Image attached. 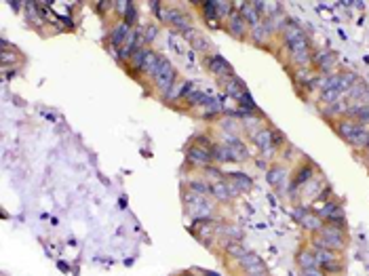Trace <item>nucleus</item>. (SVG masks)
<instances>
[{
  "label": "nucleus",
  "mask_w": 369,
  "mask_h": 276,
  "mask_svg": "<svg viewBox=\"0 0 369 276\" xmlns=\"http://www.w3.org/2000/svg\"><path fill=\"white\" fill-rule=\"evenodd\" d=\"M317 249H344L346 247V238H344V230L336 226H323L319 230V238L314 241Z\"/></svg>",
  "instance_id": "nucleus-1"
},
{
  "label": "nucleus",
  "mask_w": 369,
  "mask_h": 276,
  "mask_svg": "<svg viewBox=\"0 0 369 276\" xmlns=\"http://www.w3.org/2000/svg\"><path fill=\"white\" fill-rule=\"evenodd\" d=\"M152 9H154V13H156L163 21L171 23V26H175L177 30H182L184 34L188 30H192V19H190L184 11H180V9H163L161 3H152Z\"/></svg>",
  "instance_id": "nucleus-2"
},
{
  "label": "nucleus",
  "mask_w": 369,
  "mask_h": 276,
  "mask_svg": "<svg viewBox=\"0 0 369 276\" xmlns=\"http://www.w3.org/2000/svg\"><path fill=\"white\" fill-rule=\"evenodd\" d=\"M211 150H213V148H209L207 137H200L196 146L188 150V160L192 162V164H198V167H207V162L213 160Z\"/></svg>",
  "instance_id": "nucleus-3"
},
{
  "label": "nucleus",
  "mask_w": 369,
  "mask_h": 276,
  "mask_svg": "<svg viewBox=\"0 0 369 276\" xmlns=\"http://www.w3.org/2000/svg\"><path fill=\"white\" fill-rule=\"evenodd\" d=\"M186 205L194 217L205 219L211 215V205L200 194H196V192H186Z\"/></svg>",
  "instance_id": "nucleus-4"
},
{
  "label": "nucleus",
  "mask_w": 369,
  "mask_h": 276,
  "mask_svg": "<svg viewBox=\"0 0 369 276\" xmlns=\"http://www.w3.org/2000/svg\"><path fill=\"white\" fill-rule=\"evenodd\" d=\"M287 46H289L291 57H293L295 64L306 66L308 62H310V51H308V40H306L304 34L297 36V38H293V40H287Z\"/></svg>",
  "instance_id": "nucleus-5"
},
{
  "label": "nucleus",
  "mask_w": 369,
  "mask_h": 276,
  "mask_svg": "<svg viewBox=\"0 0 369 276\" xmlns=\"http://www.w3.org/2000/svg\"><path fill=\"white\" fill-rule=\"evenodd\" d=\"M314 257H317V266L321 270H325V272H340L342 270V266L336 259V251H331V249H317Z\"/></svg>",
  "instance_id": "nucleus-6"
},
{
  "label": "nucleus",
  "mask_w": 369,
  "mask_h": 276,
  "mask_svg": "<svg viewBox=\"0 0 369 276\" xmlns=\"http://www.w3.org/2000/svg\"><path fill=\"white\" fill-rule=\"evenodd\" d=\"M173 80H175V70H173L171 64L165 59L163 66H161V70H159V74L154 76V82H156V87L167 95V93L173 89Z\"/></svg>",
  "instance_id": "nucleus-7"
},
{
  "label": "nucleus",
  "mask_w": 369,
  "mask_h": 276,
  "mask_svg": "<svg viewBox=\"0 0 369 276\" xmlns=\"http://www.w3.org/2000/svg\"><path fill=\"white\" fill-rule=\"evenodd\" d=\"M207 68L213 72V74H218V76L234 78V70H232V66L226 62L222 55H213V57H209V59H207Z\"/></svg>",
  "instance_id": "nucleus-8"
},
{
  "label": "nucleus",
  "mask_w": 369,
  "mask_h": 276,
  "mask_svg": "<svg viewBox=\"0 0 369 276\" xmlns=\"http://www.w3.org/2000/svg\"><path fill=\"white\" fill-rule=\"evenodd\" d=\"M241 261V266H243V270L247 272V274H255V272H266V266H264V261H261L255 253H247L239 259Z\"/></svg>",
  "instance_id": "nucleus-9"
},
{
  "label": "nucleus",
  "mask_w": 369,
  "mask_h": 276,
  "mask_svg": "<svg viewBox=\"0 0 369 276\" xmlns=\"http://www.w3.org/2000/svg\"><path fill=\"white\" fill-rule=\"evenodd\" d=\"M241 17L245 19L247 26L257 28V26H259V11H257L255 3H245V5L241 7Z\"/></svg>",
  "instance_id": "nucleus-10"
},
{
  "label": "nucleus",
  "mask_w": 369,
  "mask_h": 276,
  "mask_svg": "<svg viewBox=\"0 0 369 276\" xmlns=\"http://www.w3.org/2000/svg\"><path fill=\"white\" fill-rule=\"evenodd\" d=\"M209 190L213 192V196H216L218 200H230V198L236 194V190H234L230 184H226V182H216V184H211Z\"/></svg>",
  "instance_id": "nucleus-11"
},
{
  "label": "nucleus",
  "mask_w": 369,
  "mask_h": 276,
  "mask_svg": "<svg viewBox=\"0 0 369 276\" xmlns=\"http://www.w3.org/2000/svg\"><path fill=\"white\" fill-rule=\"evenodd\" d=\"M163 62H165V57H163V55H156V53L148 51V57H146V62H144V68H141V72H146V74H150V76H156V74H159V70H161V66H163Z\"/></svg>",
  "instance_id": "nucleus-12"
},
{
  "label": "nucleus",
  "mask_w": 369,
  "mask_h": 276,
  "mask_svg": "<svg viewBox=\"0 0 369 276\" xmlns=\"http://www.w3.org/2000/svg\"><path fill=\"white\" fill-rule=\"evenodd\" d=\"M129 34H131V28L127 26L125 21L116 23V28H114V30H112V34H110V42H112L114 46H123V44H125V40L129 38Z\"/></svg>",
  "instance_id": "nucleus-13"
},
{
  "label": "nucleus",
  "mask_w": 369,
  "mask_h": 276,
  "mask_svg": "<svg viewBox=\"0 0 369 276\" xmlns=\"http://www.w3.org/2000/svg\"><path fill=\"white\" fill-rule=\"evenodd\" d=\"M228 30H230V34H234L236 38H245V30H247V23H245V19L241 17V13H232L230 17H228Z\"/></svg>",
  "instance_id": "nucleus-14"
},
{
  "label": "nucleus",
  "mask_w": 369,
  "mask_h": 276,
  "mask_svg": "<svg viewBox=\"0 0 369 276\" xmlns=\"http://www.w3.org/2000/svg\"><path fill=\"white\" fill-rule=\"evenodd\" d=\"M228 179H230V186H232L236 192H247V190H251V186H253L251 177H247V175H243V173H230Z\"/></svg>",
  "instance_id": "nucleus-15"
},
{
  "label": "nucleus",
  "mask_w": 369,
  "mask_h": 276,
  "mask_svg": "<svg viewBox=\"0 0 369 276\" xmlns=\"http://www.w3.org/2000/svg\"><path fill=\"white\" fill-rule=\"evenodd\" d=\"M211 154H213V160H218V162H230V160H234L232 150H230L228 143H220V146H213Z\"/></svg>",
  "instance_id": "nucleus-16"
},
{
  "label": "nucleus",
  "mask_w": 369,
  "mask_h": 276,
  "mask_svg": "<svg viewBox=\"0 0 369 276\" xmlns=\"http://www.w3.org/2000/svg\"><path fill=\"white\" fill-rule=\"evenodd\" d=\"M224 85H226V89H228V95H232V97H236V99H241L243 95H247L245 85H243V82L236 78V76H234V78H228V80L224 82Z\"/></svg>",
  "instance_id": "nucleus-17"
},
{
  "label": "nucleus",
  "mask_w": 369,
  "mask_h": 276,
  "mask_svg": "<svg viewBox=\"0 0 369 276\" xmlns=\"http://www.w3.org/2000/svg\"><path fill=\"white\" fill-rule=\"evenodd\" d=\"M297 217L302 219V226L304 228H308V230H321V219H319V215H312V213H308V211H297Z\"/></svg>",
  "instance_id": "nucleus-18"
},
{
  "label": "nucleus",
  "mask_w": 369,
  "mask_h": 276,
  "mask_svg": "<svg viewBox=\"0 0 369 276\" xmlns=\"http://www.w3.org/2000/svg\"><path fill=\"white\" fill-rule=\"evenodd\" d=\"M285 177H287V173H285L283 167H272V169L268 171V182L275 188H283L285 186Z\"/></svg>",
  "instance_id": "nucleus-19"
},
{
  "label": "nucleus",
  "mask_w": 369,
  "mask_h": 276,
  "mask_svg": "<svg viewBox=\"0 0 369 276\" xmlns=\"http://www.w3.org/2000/svg\"><path fill=\"white\" fill-rule=\"evenodd\" d=\"M253 141L257 143V148L268 150V148L272 146V131H270V129H261V131H257V133L253 135Z\"/></svg>",
  "instance_id": "nucleus-20"
},
{
  "label": "nucleus",
  "mask_w": 369,
  "mask_h": 276,
  "mask_svg": "<svg viewBox=\"0 0 369 276\" xmlns=\"http://www.w3.org/2000/svg\"><path fill=\"white\" fill-rule=\"evenodd\" d=\"M346 114H348V116H352V118H356L359 123H369V105H367V103H365V105H354V107H348Z\"/></svg>",
  "instance_id": "nucleus-21"
},
{
  "label": "nucleus",
  "mask_w": 369,
  "mask_h": 276,
  "mask_svg": "<svg viewBox=\"0 0 369 276\" xmlns=\"http://www.w3.org/2000/svg\"><path fill=\"white\" fill-rule=\"evenodd\" d=\"M228 146H230V150H232L234 160H247L249 152H247V148L243 146V141H239V139H230Z\"/></svg>",
  "instance_id": "nucleus-22"
},
{
  "label": "nucleus",
  "mask_w": 369,
  "mask_h": 276,
  "mask_svg": "<svg viewBox=\"0 0 369 276\" xmlns=\"http://www.w3.org/2000/svg\"><path fill=\"white\" fill-rule=\"evenodd\" d=\"M297 263H300L302 270L319 268V266H317V257H314V253H310V251H302V253L297 255Z\"/></svg>",
  "instance_id": "nucleus-23"
},
{
  "label": "nucleus",
  "mask_w": 369,
  "mask_h": 276,
  "mask_svg": "<svg viewBox=\"0 0 369 276\" xmlns=\"http://www.w3.org/2000/svg\"><path fill=\"white\" fill-rule=\"evenodd\" d=\"M348 143H350V146H367V143H369V131H365L363 127H359L352 133V137L348 139Z\"/></svg>",
  "instance_id": "nucleus-24"
},
{
  "label": "nucleus",
  "mask_w": 369,
  "mask_h": 276,
  "mask_svg": "<svg viewBox=\"0 0 369 276\" xmlns=\"http://www.w3.org/2000/svg\"><path fill=\"white\" fill-rule=\"evenodd\" d=\"M361 125H356V123H350V121H342V123H338V133H340V137H344V139H350L352 137V133L356 129H359Z\"/></svg>",
  "instance_id": "nucleus-25"
},
{
  "label": "nucleus",
  "mask_w": 369,
  "mask_h": 276,
  "mask_svg": "<svg viewBox=\"0 0 369 276\" xmlns=\"http://www.w3.org/2000/svg\"><path fill=\"white\" fill-rule=\"evenodd\" d=\"M186 38H194V40H192V44L196 46V49H200V51L209 49V42H207V38H205L203 34H196L194 30H188V32H186Z\"/></svg>",
  "instance_id": "nucleus-26"
},
{
  "label": "nucleus",
  "mask_w": 369,
  "mask_h": 276,
  "mask_svg": "<svg viewBox=\"0 0 369 276\" xmlns=\"http://www.w3.org/2000/svg\"><path fill=\"white\" fill-rule=\"evenodd\" d=\"M251 36H253V40H255V42H259V44H261V42H266V40H268L270 30H268L266 26H261V23H259L257 28H253V30H251Z\"/></svg>",
  "instance_id": "nucleus-27"
},
{
  "label": "nucleus",
  "mask_w": 369,
  "mask_h": 276,
  "mask_svg": "<svg viewBox=\"0 0 369 276\" xmlns=\"http://www.w3.org/2000/svg\"><path fill=\"white\" fill-rule=\"evenodd\" d=\"M146 57H148V49H139V51H135L133 55H131V64H133V68L141 70V68H144Z\"/></svg>",
  "instance_id": "nucleus-28"
},
{
  "label": "nucleus",
  "mask_w": 369,
  "mask_h": 276,
  "mask_svg": "<svg viewBox=\"0 0 369 276\" xmlns=\"http://www.w3.org/2000/svg\"><path fill=\"white\" fill-rule=\"evenodd\" d=\"M333 62H336V57H333L331 53H321V55H317V64H319L321 70H329Z\"/></svg>",
  "instance_id": "nucleus-29"
},
{
  "label": "nucleus",
  "mask_w": 369,
  "mask_h": 276,
  "mask_svg": "<svg viewBox=\"0 0 369 276\" xmlns=\"http://www.w3.org/2000/svg\"><path fill=\"white\" fill-rule=\"evenodd\" d=\"M135 19H137V9H135V5L133 3H129V7H127V13H125V23L131 28L135 23Z\"/></svg>",
  "instance_id": "nucleus-30"
},
{
  "label": "nucleus",
  "mask_w": 369,
  "mask_h": 276,
  "mask_svg": "<svg viewBox=\"0 0 369 276\" xmlns=\"http://www.w3.org/2000/svg\"><path fill=\"white\" fill-rule=\"evenodd\" d=\"M228 253H230V255H234L236 259H241V257L247 253V251H245L239 243H230V245H228Z\"/></svg>",
  "instance_id": "nucleus-31"
},
{
  "label": "nucleus",
  "mask_w": 369,
  "mask_h": 276,
  "mask_svg": "<svg viewBox=\"0 0 369 276\" xmlns=\"http://www.w3.org/2000/svg\"><path fill=\"white\" fill-rule=\"evenodd\" d=\"M190 190H194L196 194L205 196V194H207V190H209V186H207V184H203V182H190Z\"/></svg>",
  "instance_id": "nucleus-32"
},
{
  "label": "nucleus",
  "mask_w": 369,
  "mask_h": 276,
  "mask_svg": "<svg viewBox=\"0 0 369 276\" xmlns=\"http://www.w3.org/2000/svg\"><path fill=\"white\" fill-rule=\"evenodd\" d=\"M308 177H310V167H304V171L300 169V173H297V177H295V186L306 184V182H308Z\"/></svg>",
  "instance_id": "nucleus-33"
},
{
  "label": "nucleus",
  "mask_w": 369,
  "mask_h": 276,
  "mask_svg": "<svg viewBox=\"0 0 369 276\" xmlns=\"http://www.w3.org/2000/svg\"><path fill=\"white\" fill-rule=\"evenodd\" d=\"M156 34H159V28H156V26H150V28H146V34H144V42H152L154 38H156Z\"/></svg>",
  "instance_id": "nucleus-34"
},
{
  "label": "nucleus",
  "mask_w": 369,
  "mask_h": 276,
  "mask_svg": "<svg viewBox=\"0 0 369 276\" xmlns=\"http://www.w3.org/2000/svg\"><path fill=\"white\" fill-rule=\"evenodd\" d=\"M239 101H241V105H245V110H251V112L255 110V103H253L251 99H249V95H243V97H241Z\"/></svg>",
  "instance_id": "nucleus-35"
},
{
  "label": "nucleus",
  "mask_w": 369,
  "mask_h": 276,
  "mask_svg": "<svg viewBox=\"0 0 369 276\" xmlns=\"http://www.w3.org/2000/svg\"><path fill=\"white\" fill-rule=\"evenodd\" d=\"M302 276H323L321 268H308V270H302Z\"/></svg>",
  "instance_id": "nucleus-36"
},
{
  "label": "nucleus",
  "mask_w": 369,
  "mask_h": 276,
  "mask_svg": "<svg viewBox=\"0 0 369 276\" xmlns=\"http://www.w3.org/2000/svg\"><path fill=\"white\" fill-rule=\"evenodd\" d=\"M283 141H285V137L279 133V131H272V143H275V146H281Z\"/></svg>",
  "instance_id": "nucleus-37"
},
{
  "label": "nucleus",
  "mask_w": 369,
  "mask_h": 276,
  "mask_svg": "<svg viewBox=\"0 0 369 276\" xmlns=\"http://www.w3.org/2000/svg\"><path fill=\"white\" fill-rule=\"evenodd\" d=\"M247 276H270V274H268V270H266V272H255V274H247Z\"/></svg>",
  "instance_id": "nucleus-38"
},
{
  "label": "nucleus",
  "mask_w": 369,
  "mask_h": 276,
  "mask_svg": "<svg viewBox=\"0 0 369 276\" xmlns=\"http://www.w3.org/2000/svg\"><path fill=\"white\" fill-rule=\"evenodd\" d=\"M207 276H220V274H213V272H207Z\"/></svg>",
  "instance_id": "nucleus-39"
},
{
  "label": "nucleus",
  "mask_w": 369,
  "mask_h": 276,
  "mask_svg": "<svg viewBox=\"0 0 369 276\" xmlns=\"http://www.w3.org/2000/svg\"><path fill=\"white\" fill-rule=\"evenodd\" d=\"M186 276H190V274H186Z\"/></svg>",
  "instance_id": "nucleus-40"
}]
</instances>
